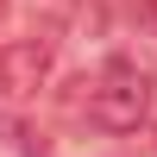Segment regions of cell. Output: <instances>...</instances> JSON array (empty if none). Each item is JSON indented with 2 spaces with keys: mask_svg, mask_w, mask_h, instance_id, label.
<instances>
[{
  "mask_svg": "<svg viewBox=\"0 0 157 157\" xmlns=\"http://www.w3.org/2000/svg\"><path fill=\"white\" fill-rule=\"evenodd\" d=\"M88 126L101 132H138L151 120V69L138 57H107L94 75H88V94H82Z\"/></svg>",
  "mask_w": 157,
  "mask_h": 157,
  "instance_id": "obj_1",
  "label": "cell"
},
{
  "mask_svg": "<svg viewBox=\"0 0 157 157\" xmlns=\"http://www.w3.org/2000/svg\"><path fill=\"white\" fill-rule=\"evenodd\" d=\"M50 63H57V38L50 32H32V38H13L0 44V94L6 101H25L50 82Z\"/></svg>",
  "mask_w": 157,
  "mask_h": 157,
  "instance_id": "obj_2",
  "label": "cell"
},
{
  "mask_svg": "<svg viewBox=\"0 0 157 157\" xmlns=\"http://www.w3.org/2000/svg\"><path fill=\"white\" fill-rule=\"evenodd\" d=\"M138 13H145V25L157 32V0H138Z\"/></svg>",
  "mask_w": 157,
  "mask_h": 157,
  "instance_id": "obj_3",
  "label": "cell"
},
{
  "mask_svg": "<svg viewBox=\"0 0 157 157\" xmlns=\"http://www.w3.org/2000/svg\"><path fill=\"white\" fill-rule=\"evenodd\" d=\"M0 19H6V0H0Z\"/></svg>",
  "mask_w": 157,
  "mask_h": 157,
  "instance_id": "obj_4",
  "label": "cell"
}]
</instances>
